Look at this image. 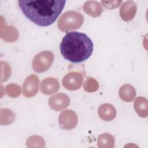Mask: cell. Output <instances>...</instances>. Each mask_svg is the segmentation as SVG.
<instances>
[{
  "label": "cell",
  "instance_id": "obj_14",
  "mask_svg": "<svg viewBox=\"0 0 148 148\" xmlns=\"http://www.w3.org/2000/svg\"><path fill=\"white\" fill-rule=\"evenodd\" d=\"M134 109L137 114L141 117H147L148 115L147 99L143 97L136 98L134 103Z\"/></svg>",
  "mask_w": 148,
  "mask_h": 148
},
{
  "label": "cell",
  "instance_id": "obj_5",
  "mask_svg": "<svg viewBox=\"0 0 148 148\" xmlns=\"http://www.w3.org/2000/svg\"><path fill=\"white\" fill-rule=\"evenodd\" d=\"M83 76L78 72H70L62 79L63 86L68 90L74 91L79 89L83 83Z\"/></svg>",
  "mask_w": 148,
  "mask_h": 148
},
{
  "label": "cell",
  "instance_id": "obj_16",
  "mask_svg": "<svg viewBox=\"0 0 148 148\" xmlns=\"http://www.w3.org/2000/svg\"><path fill=\"white\" fill-rule=\"evenodd\" d=\"M98 147H113L114 143V139L113 136L108 134L104 133L99 136L98 139Z\"/></svg>",
  "mask_w": 148,
  "mask_h": 148
},
{
  "label": "cell",
  "instance_id": "obj_11",
  "mask_svg": "<svg viewBox=\"0 0 148 148\" xmlns=\"http://www.w3.org/2000/svg\"><path fill=\"white\" fill-rule=\"evenodd\" d=\"M99 117L106 121L113 120L116 116V110L114 107L109 103H103L99 106L98 109Z\"/></svg>",
  "mask_w": 148,
  "mask_h": 148
},
{
  "label": "cell",
  "instance_id": "obj_2",
  "mask_svg": "<svg viewBox=\"0 0 148 148\" xmlns=\"http://www.w3.org/2000/svg\"><path fill=\"white\" fill-rule=\"evenodd\" d=\"M60 49L65 60L79 63L90 57L93 51V43L86 34L73 31L67 33L63 37Z\"/></svg>",
  "mask_w": 148,
  "mask_h": 148
},
{
  "label": "cell",
  "instance_id": "obj_1",
  "mask_svg": "<svg viewBox=\"0 0 148 148\" xmlns=\"http://www.w3.org/2000/svg\"><path fill=\"white\" fill-rule=\"evenodd\" d=\"M66 1L20 0L18 5L24 14L35 24L47 27L52 24L62 11Z\"/></svg>",
  "mask_w": 148,
  "mask_h": 148
},
{
  "label": "cell",
  "instance_id": "obj_17",
  "mask_svg": "<svg viewBox=\"0 0 148 148\" xmlns=\"http://www.w3.org/2000/svg\"><path fill=\"white\" fill-rule=\"evenodd\" d=\"M14 114L10 109H2L1 110V124H9L14 120Z\"/></svg>",
  "mask_w": 148,
  "mask_h": 148
},
{
  "label": "cell",
  "instance_id": "obj_19",
  "mask_svg": "<svg viewBox=\"0 0 148 148\" xmlns=\"http://www.w3.org/2000/svg\"><path fill=\"white\" fill-rule=\"evenodd\" d=\"M6 92L9 96L16 98L21 94V89L20 86L17 84H10L6 87Z\"/></svg>",
  "mask_w": 148,
  "mask_h": 148
},
{
  "label": "cell",
  "instance_id": "obj_18",
  "mask_svg": "<svg viewBox=\"0 0 148 148\" xmlns=\"http://www.w3.org/2000/svg\"><path fill=\"white\" fill-rule=\"evenodd\" d=\"M99 87L98 82L92 77H88L83 84L84 90L88 92L96 91Z\"/></svg>",
  "mask_w": 148,
  "mask_h": 148
},
{
  "label": "cell",
  "instance_id": "obj_20",
  "mask_svg": "<svg viewBox=\"0 0 148 148\" xmlns=\"http://www.w3.org/2000/svg\"><path fill=\"white\" fill-rule=\"evenodd\" d=\"M101 3L103 4L104 8L109 9H112L114 8H116L120 6V5L122 3V1H116L113 4H109L107 1H101Z\"/></svg>",
  "mask_w": 148,
  "mask_h": 148
},
{
  "label": "cell",
  "instance_id": "obj_3",
  "mask_svg": "<svg viewBox=\"0 0 148 148\" xmlns=\"http://www.w3.org/2000/svg\"><path fill=\"white\" fill-rule=\"evenodd\" d=\"M84 22V17L80 12L74 10L66 12L58 21V29L62 32L79 28Z\"/></svg>",
  "mask_w": 148,
  "mask_h": 148
},
{
  "label": "cell",
  "instance_id": "obj_12",
  "mask_svg": "<svg viewBox=\"0 0 148 148\" xmlns=\"http://www.w3.org/2000/svg\"><path fill=\"white\" fill-rule=\"evenodd\" d=\"M83 8L85 13L92 17H99L103 12L101 3L95 1H86L84 3Z\"/></svg>",
  "mask_w": 148,
  "mask_h": 148
},
{
  "label": "cell",
  "instance_id": "obj_15",
  "mask_svg": "<svg viewBox=\"0 0 148 148\" xmlns=\"http://www.w3.org/2000/svg\"><path fill=\"white\" fill-rule=\"evenodd\" d=\"M1 30H4L5 32H1V37L6 42H14L18 37V32L17 29L13 26H8L5 24V28L1 27Z\"/></svg>",
  "mask_w": 148,
  "mask_h": 148
},
{
  "label": "cell",
  "instance_id": "obj_9",
  "mask_svg": "<svg viewBox=\"0 0 148 148\" xmlns=\"http://www.w3.org/2000/svg\"><path fill=\"white\" fill-rule=\"evenodd\" d=\"M137 11L136 3L131 1H126L123 3L120 9V16L125 21H128L134 18Z\"/></svg>",
  "mask_w": 148,
  "mask_h": 148
},
{
  "label": "cell",
  "instance_id": "obj_10",
  "mask_svg": "<svg viewBox=\"0 0 148 148\" xmlns=\"http://www.w3.org/2000/svg\"><path fill=\"white\" fill-rule=\"evenodd\" d=\"M60 83L54 77H47L43 79L40 84V90L46 95H50L58 91Z\"/></svg>",
  "mask_w": 148,
  "mask_h": 148
},
{
  "label": "cell",
  "instance_id": "obj_4",
  "mask_svg": "<svg viewBox=\"0 0 148 148\" xmlns=\"http://www.w3.org/2000/svg\"><path fill=\"white\" fill-rule=\"evenodd\" d=\"M54 61V54L50 51H43L34 57L32 61V68L34 71L41 73L46 71L52 65Z\"/></svg>",
  "mask_w": 148,
  "mask_h": 148
},
{
  "label": "cell",
  "instance_id": "obj_8",
  "mask_svg": "<svg viewBox=\"0 0 148 148\" xmlns=\"http://www.w3.org/2000/svg\"><path fill=\"white\" fill-rule=\"evenodd\" d=\"M70 103L69 97L64 93H57L49 99V105L53 110L60 111L68 106Z\"/></svg>",
  "mask_w": 148,
  "mask_h": 148
},
{
  "label": "cell",
  "instance_id": "obj_13",
  "mask_svg": "<svg viewBox=\"0 0 148 148\" xmlns=\"http://www.w3.org/2000/svg\"><path fill=\"white\" fill-rule=\"evenodd\" d=\"M120 98L124 101L129 102L132 101L136 96V91L134 87L129 84L123 85L119 89Z\"/></svg>",
  "mask_w": 148,
  "mask_h": 148
},
{
  "label": "cell",
  "instance_id": "obj_7",
  "mask_svg": "<svg viewBox=\"0 0 148 148\" xmlns=\"http://www.w3.org/2000/svg\"><path fill=\"white\" fill-rule=\"evenodd\" d=\"M39 86V79L37 75L32 74L25 80L23 85V93L27 98L34 97L38 92Z\"/></svg>",
  "mask_w": 148,
  "mask_h": 148
},
{
  "label": "cell",
  "instance_id": "obj_6",
  "mask_svg": "<svg viewBox=\"0 0 148 148\" xmlns=\"http://www.w3.org/2000/svg\"><path fill=\"white\" fill-rule=\"evenodd\" d=\"M77 114L74 111L70 109L62 111L58 117L60 127L66 130L74 128L77 124Z\"/></svg>",
  "mask_w": 148,
  "mask_h": 148
}]
</instances>
